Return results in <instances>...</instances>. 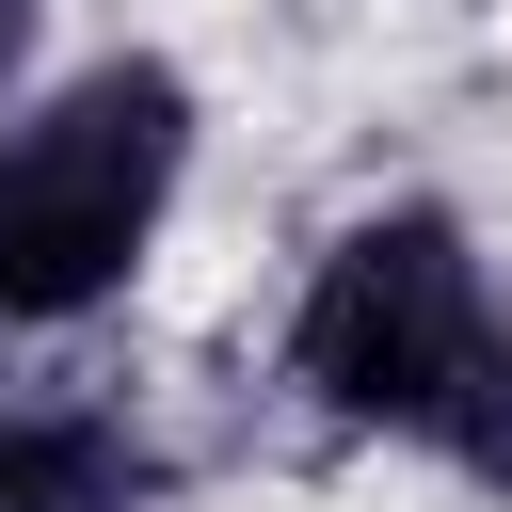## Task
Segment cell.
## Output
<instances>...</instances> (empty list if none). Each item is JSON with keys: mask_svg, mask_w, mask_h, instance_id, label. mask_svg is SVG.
<instances>
[{"mask_svg": "<svg viewBox=\"0 0 512 512\" xmlns=\"http://www.w3.org/2000/svg\"><path fill=\"white\" fill-rule=\"evenodd\" d=\"M192 96L176 64H96L32 128H0V320H80L176 208Z\"/></svg>", "mask_w": 512, "mask_h": 512, "instance_id": "2", "label": "cell"}, {"mask_svg": "<svg viewBox=\"0 0 512 512\" xmlns=\"http://www.w3.org/2000/svg\"><path fill=\"white\" fill-rule=\"evenodd\" d=\"M16 48H32V0H0V80H16Z\"/></svg>", "mask_w": 512, "mask_h": 512, "instance_id": "4", "label": "cell"}, {"mask_svg": "<svg viewBox=\"0 0 512 512\" xmlns=\"http://www.w3.org/2000/svg\"><path fill=\"white\" fill-rule=\"evenodd\" d=\"M288 384L352 432H400V448H448L464 480L512 496V320L464 256L448 208H384L320 256L304 320H288Z\"/></svg>", "mask_w": 512, "mask_h": 512, "instance_id": "1", "label": "cell"}, {"mask_svg": "<svg viewBox=\"0 0 512 512\" xmlns=\"http://www.w3.org/2000/svg\"><path fill=\"white\" fill-rule=\"evenodd\" d=\"M144 432L96 416V400H32L0 416V512H144Z\"/></svg>", "mask_w": 512, "mask_h": 512, "instance_id": "3", "label": "cell"}]
</instances>
